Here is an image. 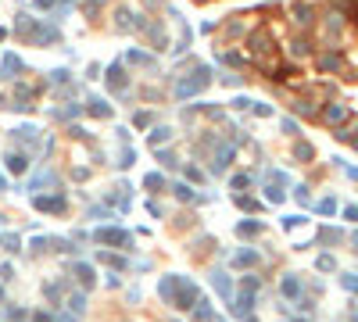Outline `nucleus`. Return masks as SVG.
Listing matches in <instances>:
<instances>
[{
	"mask_svg": "<svg viewBox=\"0 0 358 322\" xmlns=\"http://www.w3.org/2000/svg\"><path fill=\"white\" fill-rule=\"evenodd\" d=\"M0 190H4V179H0Z\"/></svg>",
	"mask_w": 358,
	"mask_h": 322,
	"instance_id": "nucleus-16",
	"label": "nucleus"
},
{
	"mask_svg": "<svg viewBox=\"0 0 358 322\" xmlns=\"http://www.w3.org/2000/svg\"><path fill=\"white\" fill-rule=\"evenodd\" d=\"M11 72H18V57H4V75H11Z\"/></svg>",
	"mask_w": 358,
	"mask_h": 322,
	"instance_id": "nucleus-12",
	"label": "nucleus"
},
{
	"mask_svg": "<svg viewBox=\"0 0 358 322\" xmlns=\"http://www.w3.org/2000/svg\"><path fill=\"white\" fill-rule=\"evenodd\" d=\"M161 297L176 308H193V297H197V290H193L186 279H179V276H165L161 279Z\"/></svg>",
	"mask_w": 358,
	"mask_h": 322,
	"instance_id": "nucleus-1",
	"label": "nucleus"
},
{
	"mask_svg": "<svg viewBox=\"0 0 358 322\" xmlns=\"http://www.w3.org/2000/svg\"><path fill=\"white\" fill-rule=\"evenodd\" d=\"M100 240H104V243H129V236L122 233V229H104Z\"/></svg>",
	"mask_w": 358,
	"mask_h": 322,
	"instance_id": "nucleus-7",
	"label": "nucleus"
},
{
	"mask_svg": "<svg viewBox=\"0 0 358 322\" xmlns=\"http://www.w3.org/2000/svg\"><path fill=\"white\" fill-rule=\"evenodd\" d=\"M50 4H54V0H40V7H50Z\"/></svg>",
	"mask_w": 358,
	"mask_h": 322,
	"instance_id": "nucleus-15",
	"label": "nucleus"
},
{
	"mask_svg": "<svg viewBox=\"0 0 358 322\" xmlns=\"http://www.w3.org/2000/svg\"><path fill=\"white\" fill-rule=\"evenodd\" d=\"M312 14H315V11H312V4H297V7H294V18H297V25H312V22H315Z\"/></svg>",
	"mask_w": 358,
	"mask_h": 322,
	"instance_id": "nucleus-5",
	"label": "nucleus"
},
{
	"mask_svg": "<svg viewBox=\"0 0 358 322\" xmlns=\"http://www.w3.org/2000/svg\"><path fill=\"white\" fill-rule=\"evenodd\" d=\"M322 118L330 122V126H337V122H344V118H348V107H344V104H330V107L322 111Z\"/></svg>",
	"mask_w": 358,
	"mask_h": 322,
	"instance_id": "nucleus-4",
	"label": "nucleus"
},
{
	"mask_svg": "<svg viewBox=\"0 0 358 322\" xmlns=\"http://www.w3.org/2000/svg\"><path fill=\"white\" fill-rule=\"evenodd\" d=\"M283 294H287V297H297V294H301V283H297L294 276H287V279H283Z\"/></svg>",
	"mask_w": 358,
	"mask_h": 322,
	"instance_id": "nucleus-9",
	"label": "nucleus"
},
{
	"mask_svg": "<svg viewBox=\"0 0 358 322\" xmlns=\"http://www.w3.org/2000/svg\"><path fill=\"white\" fill-rule=\"evenodd\" d=\"M108 86H111V90H126V72L118 68V65L108 72Z\"/></svg>",
	"mask_w": 358,
	"mask_h": 322,
	"instance_id": "nucleus-6",
	"label": "nucleus"
},
{
	"mask_svg": "<svg viewBox=\"0 0 358 322\" xmlns=\"http://www.w3.org/2000/svg\"><path fill=\"white\" fill-rule=\"evenodd\" d=\"M40 208H54V211H61V208H65V201H61V197H54V201H50V197H40Z\"/></svg>",
	"mask_w": 358,
	"mask_h": 322,
	"instance_id": "nucleus-10",
	"label": "nucleus"
},
{
	"mask_svg": "<svg viewBox=\"0 0 358 322\" xmlns=\"http://www.w3.org/2000/svg\"><path fill=\"white\" fill-rule=\"evenodd\" d=\"M208 86V75L197 72V79H186L183 86H179V97H190V93H201V90Z\"/></svg>",
	"mask_w": 358,
	"mask_h": 322,
	"instance_id": "nucleus-3",
	"label": "nucleus"
},
{
	"mask_svg": "<svg viewBox=\"0 0 358 322\" xmlns=\"http://www.w3.org/2000/svg\"><path fill=\"white\" fill-rule=\"evenodd\" d=\"M7 165H11V172H25V158H18V154H11Z\"/></svg>",
	"mask_w": 358,
	"mask_h": 322,
	"instance_id": "nucleus-11",
	"label": "nucleus"
},
{
	"mask_svg": "<svg viewBox=\"0 0 358 322\" xmlns=\"http://www.w3.org/2000/svg\"><path fill=\"white\" fill-rule=\"evenodd\" d=\"M90 111H93V115H108V111H111V107H104L100 100H93V107H90Z\"/></svg>",
	"mask_w": 358,
	"mask_h": 322,
	"instance_id": "nucleus-14",
	"label": "nucleus"
},
{
	"mask_svg": "<svg viewBox=\"0 0 358 322\" xmlns=\"http://www.w3.org/2000/svg\"><path fill=\"white\" fill-rule=\"evenodd\" d=\"M247 47H251V54H255L258 65H265V57L272 54V36H268L265 29H258V33H251V36H247Z\"/></svg>",
	"mask_w": 358,
	"mask_h": 322,
	"instance_id": "nucleus-2",
	"label": "nucleus"
},
{
	"mask_svg": "<svg viewBox=\"0 0 358 322\" xmlns=\"http://www.w3.org/2000/svg\"><path fill=\"white\" fill-rule=\"evenodd\" d=\"M319 68H322V72L340 68V54H322V57H319Z\"/></svg>",
	"mask_w": 358,
	"mask_h": 322,
	"instance_id": "nucleus-8",
	"label": "nucleus"
},
{
	"mask_svg": "<svg viewBox=\"0 0 358 322\" xmlns=\"http://www.w3.org/2000/svg\"><path fill=\"white\" fill-rule=\"evenodd\" d=\"M355 243H358V236H355Z\"/></svg>",
	"mask_w": 358,
	"mask_h": 322,
	"instance_id": "nucleus-17",
	"label": "nucleus"
},
{
	"mask_svg": "<svg viewBox=\"0 0 358 322\" xmlns=\"http://www.w3.org/2000/svg\"><path fill=\"white\" fill-rule=\"evenodd\" d=\"M333 208H337V201H330V197H326V201H322V204H319V211H322V215H330V211H333Z\"/></svg>",
	"mask_w": 358,
	"mask_h": 322,
	"instance_id": "nucleus-13",
	"label": "nucleus"
}]
</instances>
